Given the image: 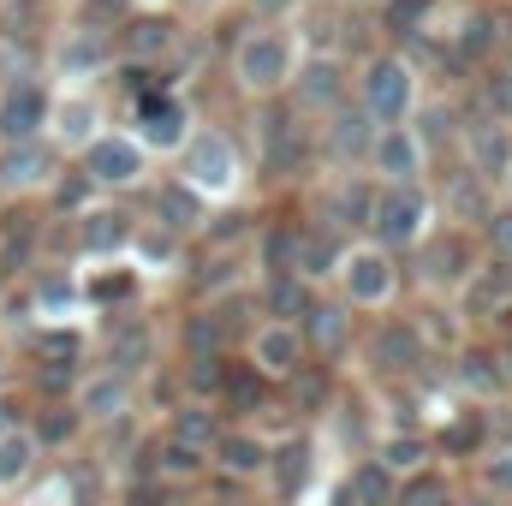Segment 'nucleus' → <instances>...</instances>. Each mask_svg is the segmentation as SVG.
Returning a JSON list of instances; mask_svg holds the SVG:
<instances>
[{
  "label": "nucleus",
  "mask_w": 512,
  "mask_h": 506,
  "mask_svg": "<svg viewBox=\"0 0 512 506\" xmlns=\"http://www.w3.org/2000/svg\"><path fill=\"white\" fill-rule=\"evenodd\" d=\"M84 179L96 185V191H126V185H143V173H149V149L126 137V131H102L90 149H84Z\"/></svg>",
  "instance_id": "nucleus-10"
},
{
  "label": "nucleus",
  "mask_w": 512,
  "mask_h": 506,
  "mask_svg": "<svg viewBox=\"0 0 512 506\" xmlns=\"http://www.w3.org/2000/svg\"><path fill=\"white\" fill-rule=\"evenodd\" d=\"M316 161V126H304L298 108H268L256 114V167L268 179H298Z\"/></svg>",
  "instance_id": "nucleus-6"
},
{
  "label": "nucleus",
  "mask_w": 512,
  "mask_h": 506,
  "mask_svg": "<svg viewBox=\"0 0 512 506\" xmlns=\"http://www.w3.org/2000/svg\"><path fill=\"white\" fill-rule=\"evenodd\" d=\"M435 227H441V209H435L429 185H376L370 245H382L387 256H405V251H417Z\"/></svg>",
  "instance_id": "nucleus-2"
},
{
  "label": "nucleus",
  "mask_w": 512,
  "mask_h": 506,
  "mask_svg": "<svg viewBox=\"0 0 512 506\" xmlns=\"http://www.w3.org/2000/svg\"><path fill=\"white\" fill-rule=\"evenodd\" d=\"M286 90H292V108H298L304 120H328L340 102H352V84H346V72H340L334 60H310V66H298V78H292Z\"/></svg>",
  "instance_id": "nucleus-20"
},
{
  "label": "nucleus",
  "mask_w": 512,
  "mask_h": 506,
  "mask_svg": "<svg viewBox=\"0 0 512 506\" xmlns=\"http://www.w3.org/2000/svg\"><path fill=\"white\" fill-rule=\"evenodd\" d=\"M453 381L471 405H501L512 393L507 370H501V346H459L453 352Z\"/></svg>",
  "instance_id": "nucleus-19"
},
{
  "label": "nucleus",
  "mask_w": 512,
  "mask_h": 506,
  "mask_svg": "<svg viewBox=\"0 0 512 506\" xmlns=\"http://www.w3.org/2000/svg\"><path fill=\"white\" fill-rule=\"evenodd\" d=\"M221 429H227V417H221L209 399H179L173 417H167V435L185 441V447H197V453H209V447L221 441Z\"/></svg>",
  "instance_id": "nucleus-31"
},
{
  "label": "nucleus",
  "mask_w": 512,
  "mask_h": 506,
  "mask_svg": "<svg viewBox=\"0 0 512 506\" xmlns=\"http://www.w3.org/2000/svg\"><path fill=\"white\" fill-rule=\"evenodd\" d=\"M245 364H251L256 376H268L274 387H286V381L310 364L304 334H298L292 322H256L251 340H245Z\"/></svg>",
  "instance_id": "nucleus-13"
},
{
  "label": "nucleus",
  "mask_w": 512,
  "mask_h": 506,
  "mask_svg": "<svg viewBox=\"0 0 512 506\" xmlns=\"http://www.w3.org/2000/svg\"><path fill=\"white\" fill-rule=\"evenodd\" d=\"M358 358L364 370L393 387V381H423V364H429V340L411 316H382L364 340H358Z\"/></svg>",
  "instance_id": "nucleus-5"
},
{
  "label": "nucleus",
  "mask_w": 512,
  "mask_h": 506,
  "mask_svg": "<svg viewBox=\"0 0 512 506\" xmlns=\"http://www.w3.org/2000/svg\"><path fill=\"white\" fill-rule=\"evenodd\" d=\"M459 506H507V501H495V495H483V489H477V495H465Z\"/></svg>",
  "instance_id": "nucleus-50"
},
{
  "label": "nucleus",
  "mask_w": 512,
  "mask_h": 506,
  "mask_svg": "<svg viewBox=\"0 0 512 506\" xmlns=\"http://www.w3.org/2000/svg\"><path fill=\"white\" fill-rule=\"evenodd\" d=\"M274 405V381L256 376L245 358H227V370H221V393H215V411L227 417V423H256V411H268Z\"/></svg>",
  "instance_id": "nucleus-22"
},
{
  "label": "nucleus",
  "mask_w": 512,
  "mask_h": 506,
  "mask_svg": "<svg viewBox=\"0 0 512 506\" xmlns=\"http://www.w3.org/2000/svg\"><path fill=\"white\" fill-rule=\"evenodd\" d=\"M0 197H6V191H0Z\"/></svg>",
  "instance_id": "nucleus-55"
},
{
  "label": "nucleus",
  "mask_w": 512,
  "mask_h": 506,
  "mask_svg": "<svg viewBox=\"0 0 512 506\" xmlns=\"http://www.w3.org/2000/svg\"><path fill=\"white\" fill-rule=\"evenodd\" d=\"M36 441H30V429H12V435H0V489H18L30 471H36Z\"/></svg>",
  "instance_id": "nucleus-40"
},
{
  "label": "nucleus",
  "mask_w": 512,
  "mask_h": 506,
  "mask_svg": "<svg viewBox=\"0 0 512 506\" xmlns=\"http://www.w3.org/2000/svg\"><path fill=\"white\" fill-rule=\"evenodd\" d=\"M340 489H346V501H352V506H393V495H399V477L387 471L376 453H364V459H352V465H346Z\"/></svg>",
  "instance_id": "nucleus-32"
},
{
  "label": "nucleus",
  "mask_w": 512,
  "mask_h": 506,
  "mask_svg": "<svg viewBox=\"0 0 512 506\" xmlns=\"http://www.w3.org/2000/svg\"><path fill=\"white\" fill-rule=\"evenodd\" d=\"M72 405H78V417H84V423H120V417L131 411V376L90 370V376L78 381Z\"/></svg>",
  "instance_id": "nucleus-24"
},
{
  "label": "nucleus",
  "mask_w": 512,
  "mask_h": 506,
  "mask_svg": "<svg viewBox=\"0 0 512 506\" xmlns=\"http://www.w3.org/2000/svg\"><path fill=\"white\" fill-rule=\"evenodd\" d=\"M501 42H507V48H512V18H507V36H501Z\"/></svg>",
  "instance_id": "nucleus-53"
},
{
  "label": "nucleus",
  "mask_w": 512,
  "mask_h": 506,
  "mask_svg": "<svg viewBox=\"0 0 512 506\" xmlns=\"http://www.w3.org/2000/svg\"><path fill=\"white\" fill-rule=\"evenodd\" d=\"M102 66H114V36H108L102 24L66 30V42H60V72H66V78H90V72H102Z\"/></svg>",
  "instance_id": "nucleus-30"
},
{
  "label": "nucleus",
  "mask_w": 512,
  "mask_h": 506,
  "mask_svg": "<svg viewBox=\"0 0 512 506\" xmlns=\"http://www.w3.org/2000/svg\"><path fill=\"white\" fill-rule=\"evenodd\" d=\"M334 286H340L346 310H387L399 298V256H387L370 239H352L334 268Z\"/></svg>",
  "instance_id": "nucleus-7"
},
{
  "label": "nucleus",
  "mask_w": 512,
  "mask_h": 506,
  "mask_svg": "<svg viewBox=\"0 0 512 506\" xmlns=\"http://www.w3.org/2000/svg\"><path fill=\"white\" fill-rule=\"evenodd\" d=\"M131 286H137L131 274H108V280H96V286H90V298H126Z\"/></svg>",
  "instance_id": "nucleus-48"
},
{
  "label": "nucleus",
  "mask_w": 512,
  "mask_h": 506,
  "mask_svg": "<svg viewBox=\"0 0 512 506\" xmlns=\"http://www.w3.org/2000/svg\"><path fill=\"white\" fill-rule=\"evenodd\" d=\"M78 429H84V417H78L72 399L42 405V411L30 417V441H36V447H66V441H78Z\"/></svg>",
  "instance_id": "nucleus-37"
},
{
  "label": "nucleus",
  "mask_w": 512,
  "mask_h": 506,
  "mask_svg": "<svg viewBox=\"0 0 512 506\" xmlns=\"http://www.w3.org/2000/svg\"><path fill=\"white\" fill-rule=\"evenodd\" d=\"M262 483H268V495L286 506L298 501L310 483H316V429H292V435H280L274 447H268V471H262Z\"/></svg>",
  "instance_id": "nucleus-14"
},
{
  "label": "nucleus",
  "mask_w": 512,
  "mask_h": 506,
  "mask_svg": "<svg viewBox=\"0 0 512 506\" xmlns=\"http://www.w3.org/2000/svg\"><path fill=\"white\" fill-rule=\"evenodd\" d=\"M131 215H120V209H84L78 215V251L84 256H114L131 245Z\"/></svg>",
  "instance_id": "nucleus-33"
},
{
  "label": "nucleus",
  "mask_w": 512,
  "mask_h": 506,
  "mask_svg": "<svg viewBox=\"0 0 512 506\" xmlns=\"http://www.w3.org/2000/svg\"><path fill=\"white\" fill-rule=\"evenodd\" d=\"M149 352H155V334L149 322H137L131 310H120V322H108V364L114 376H143L149 370Z\"/></svg>",
  "instance_id": "nucleus-26"
},
{
  "label": "nucleus",
  "mask_w": 512,
  "mask_h": 506,
  "mask_svg": "<svg viewBox=\"0 0 512 506\" xmlns=\"http://www.w3.org/2000/svg\"><path fill=\"white\" fill-rule=\"evenodd\" d=\"M227 506H268V501H256V495H239V501H227Z\"/></svg>",
  "instance_id": "nucleus-52"
},
{
  "label": "nucleus",
  "mask_w": 512,
  "mask_h": 506,
  "mask_svg": "<svg viewBox=\"0 0 512 506\" xmlns=\"http://www.w3.org/2000/svg\"><path fill=\"white\" fill-rule=\"evenodd\" d=\"M256 12H262V18H280V12H286V6H292V0H251Z\"/></svg>",
  "instance_id": "nucleus-49"
},
{
  "label": "nucleus",
  "mask_w": 512,
  "mask_h": 506,
  "mask_svg": "<svg viewBox=\"0 0 512 506\" xmlns=\"http://www.w3.org/2000/svg\"><path fill=\"white\" fill-rule=\"evenodd\" d=\"M352 102L370 114V126H405L411 120V108L423 102L417 96V66L405 60V54H376V60H364V72L352 78Z\"/></svg>",
  "instance_id": "nucleus-3"
},
{
  "label": "nucleus",
  "mask_w": 512,
  "mask_h": 506,
  "mask_svg": "<svg viewBox=\"0 0 512 506\" xmlns=\"http://www.w3.org/2000/svg\"><path fill=\"white\" fill-rule=\"evenodd\" d=\"M48 126H54V143H66V149H90L102 131H96V102H84V96H72V102H54V114H48Z\"/></svg>",
  "instance_id": "nucleus-34"
},
{
  "label": "nucleus",
  "mask_w": 512,
  "mask_h": 506,
  "mask_svg": "<svg viewBox=\"0 0 512 506\" xmlns=\"http://www.w3.org/2000/svg\"><path fill=\"white\" fill-rule=\"evenodd\" d=\"M459 149H465V167L483 179V185H495L501 191V179L512 173V126H501V120H477V126H465V137H459Z\"/></svg>",
  "instance_id": "nucleus-21"
},
{
  "label": "nucleus",
  "mask_w": 512,
  "mask_h": 506,
  "mask_svg": "<svg viewBox=\"0 0 512 506\" xmlns=\"http://www.w3.org/2000/svg\"><path fill=\"white\" fill-rule=\"evenodd\" d=\"M370 453L382 459V465L393 471V477H399V483L435 465V447H429V429H382Z\"/></svg>",
  "instance_id": "nucleus-28"
},
{
  "label": "nucleus",
  "mask_w": 512,
  "mask_h": 506,
  "mask_svg": "<svg viewBox=\"0 0 512 506\" xmlns=\"http://www.w3.org/2000/svg\"><path fill=\"white\" fill-rule=\"evenodd\" d=\"M268 447H274V441H268L256 423H227L221 441L209 447V477H221V483H262Z\"/></svg>",
  "instance_id": "nucleus-15"
},
{
  "label": "nucleus",
  "mask_w": 512,
  "mask_h": 506,
  "mask_svg": "<svg viewBox=\"0 0 512 506\" xmlns=\"http://www.w3.org/2000/svg\"><path fill=\"white\" fill-rule=\"evenodd\" d=\"M370 143H376V126L358 102H340L322 126H316V155L334 161V173H364L370 161Z\"/></svg>",
  "instance_id": "nucleus-11"
},
{
  "label": "nucleus",
  "mask_w": 512,
  "mask_h": 506,
  "mask_svg": "<svg viewBox=\"0 0 512 506\" xmlns=\"http://www.w3.org/2000/svg\"><path fill=\"white\" fill-rule=\"evenodd\" d=\"M286 399L298 405V417H322L328 399H334V387H328V364H304L298 376L286 381Z\"/></svg>",
  "instance_id": "nucleus-39"
},
{
  "label": "nucleus",
  "mask_w": 512,
  "mask_h": 506,
  "mask_svg": "<svg viewBox=\"0 0 512 506\" xmlns=\"http://www.w3.org/2000/svg\"><path fill=\"white\" fill-rule=\"evenodd\" d=\"M48 114H54L48 84L12 78V84L0 90V143H36V137L48 131Z\"/></svg>",
  "instance_id": "nucleus-17"
},
{
  "label": "nucleus",
  "mask_w": 512,
  "mask_h": 506,
  "mask_svg": "<svg viewBox=\"0 0 512 506\" xmlns=\"http://www.w3.org/2000/svg\"><path fill=\"white\" fill-rule=\"evenodd\" d=\"M78 381H84L78 358H42V364H36V393H42L48 405L72 399V393H78Z\"/></svg>",
  "instance_id": "nucleus-41"
},
{
  "label": "nucleus",
  "mask_w": 512,
  "mask_h": 506,
  "mask_svg": "<svg viewBox=\"0 0 512 506\" xmlns=\"http://www.w3.org/2000/svg\"><path fill=\"white\" fill-rule=\"evenodd\" d=\"M256 316H268V322H298L304 310H310V298H316V286H304L298 274H256Z\"/></svg>",
  "instance_id": "nucleus-29"
},
{
  "label": "nucleus",
  "mask_w": 512,
  "mask_h": 506,
  "mask_svg": "<svg viewBox=\"0 0 512 506\" xmlns=\"http://www.w3.org/2000/svg\"><path fill=\"white\" fill-rule=\"evenodd\" d=\"M203 221H209V203H203V197H197V191H191L179 173L155 185V227H161V233L185 239V233H197Z\"/></svg>",
  "instance_id": "nucleus-25"
},
{
  "label": "nucleus",
  "mask_w": 512,
  "mask_h": 506,
  "mask_svg": "<svg viewBox=\"0 0 512 506\" xmlns=\"http://www.w3.org/2000/svg\"><path fill=\"white\" fill-rule=\"evenodd\" d=\"M429 12H435V0H382V30L417 36V30L429 24Z\"/></svg>",
  "instance_id": "nucleus-44"
},
{
  "label": "nucleus",
  "mask_w": 512,
  "mask_h": 506,
  "mask_svg": "<svg viewBox=\"0 0 512 506\" xmlns=\"http://www.w3.org/2000/svg\"><path fill=\"white\" fill-rule=\"evenodd\" d=\"M477 477H483V495L512 506V441H495L483 459H477Z\"/></svg>",
  "instance_id": "nucleus-42"
},
{
  "label": "nucleus",
  "mask_w": 512,
  "mask_h": 506,
  "mask_svg": "<svg viewBox=\"0 0 512 506\" xmlns=\"http://www.w3.org/2000/svg\"><path fill=\"white\" fill-rule=\"evenodd\" d=\"M90 197H96V185L84 179V167H72V173H60V185H54V203H60V209H84Z\"/></svg>",
  "instance_id": "nucleus-47"
},
{
  "label": "nucleus",
  "mask_w": 512,
  "mask_h": 506,
  "mask_svg": "<svg viewBox=\"0 0 512 506\" xmlns=\"http://www.w3.org/2000/svg\"><path fill=\"white\" fill-rule=\"evenodd\" d=\"M483 114L512 126V72H483Z\"/></svg>",
  "instance_id": "nucleus-46"
},
{
  "label": "nucleus",
  "mask_w": 512,
  "mask_h": 506,
  "mask_svg": "<svg viewBox=\"0 0 512 506\" xmlns=\"http://www.w3.org/2000/svg\"><path fill=\"white\" fill-rule=\"evenodd\" d=\"M477 239L465 233V227H435L423 245H417V280L429 286V292H441V298H453V292H465V280L477 274Z\"/></svg>",
  "instance_id": "nucleus-8"
},
{
  "label": "nucleus",
  "mask_w": 512,
  "mask_h": 506,
  "mask_svg": "<svg viewBox=\"0 0 512 506\" xmlns=\"http://www.w3.org/2000/svg\"><path fill=\"white\" fill-rule=\"evenodd\" d=\"M465 495L453 489V477L441 471V465H429V471H417V477H405L399 483V495H393V506H459Z\"/></svg>",
  "instance_id": "nucleus-36"
},
{
  "label": "nucleus",
  "mask_w": 512,
  "mask_h": 506,
  "mask_svg": "<svg viewBox=\"0 0 512 506\" xmlns=\"http://www.w3.org/2000/svg\"><path fill=\"white\" fill-rule=\"evenodd\" d=\"M191 137V114L173 90H149L137 96V143L143 149H161V155H179Z\"/></svg>",
  "instance_id": "nucleus-18"
},
{
  "label": "nucleus",
  "mask_w": 512,
  "mask_h": 506,
  "mask_svg": "<svg viewBox=\"0 0 512 506\" xmlns=\"http://www.w3.org/2000/svg\"><path fill=\"white\" fill-rule=\"evenodd\" d=\"M477 233H483V245H489V256H501V262H512V203H507V197L495 203V215H489V221H483Z\"/></svg>",
  "instance_id": "nucleus-45"
},
{
  "label": "nucleus",
  "mask_w": 512,
  "mask_h": 506,
  "mask_svg": "<svg viewBox=\"0 0 512 506\" xmlns=\"http://www.w3.org/2000/svg\"><path fill=\"white\" fill-rule=\"evenodd\" d=\"M167 48H173V24L155 18V12H149V18H131L126 36H120V54H126V60H143V66H149L155 54H167Z\"/></svg>",
  "instance_id": "nucleus-38"
},
{
  "label": "nucleus",
  "mask_w": 512,
  "mask_h": 506,
  "mask_svg": "<svg viewBox=\"0 0 512 506\" xmlns=\"http://www.w3.org/2000/svg\"><path fill=\"white\" fill-rule=\"evenodd\" d=\"M405 126L417 131V143L429 149V161H435V149H447V143H459V137H465V126L453 120V108H447V102H417Z\"/></svg>",
  "instance_id": "nucleus-35"
},
{
  "label": "nucleus",
  "mask_w": 512,
  "mask_h": 506,
  "mask_svg": "<svg viewBox=\"0 0 512 506\" xmlns=\"http://www.w3.org/2000/svg\"><path fill=\"white\" fill-rule=\"evenodd\" d=\"M364 173H370L376 185H423V179H429V149L417 143L411 126H382L376 143H370Z\"/></svg>",
  "instance_id": "nucleus-12"
},
{
  "label": "nucleus",
  "mask_w": 512,
  "mask_h": 506,
  "mask_svg": "<svg viewBox=\"0 0 512 506\" xmlns=\"http://www.w3.org/2000/svg\"><path fill=\"white\" fill-rule=\"evenodd\" d=\"M54 179V143H6L0 149V191H36Z\"/></svg>",
  "instance_id": "nucleus-27"
},
{
  "label": "nucleus",
  "mask_w": 512,
  "mask_h": 506,
  "mask_svg": "<svg viewBox=\"0 0 512 506\" xmlns=\"http://www.w3.org/2000/svg\"><path fill=\"white\" fill-rule=\"evenodd\" d=\"M376 6H382V0H376Z\"/></svg>",
  "instance_id": "nucleus-56"
},
{
  "label": "nucleus",
  "mask_w": 512,
  "mask_h": 506,
  "mask_svg": "<svg viewBox=\"0 0 512 506\" xmlns=\"http://www.w3.org/2000/svg\"><path fill=\"white\" fill-rule=\"evenodd\" d=\"M495 48H501V30H495V18H489V12H477V18H465V24H459V54H465V60H477V66H483Z\"/></svg>",
  "instance_id": "nucleus-43"
},
{
  "label": "nucleus",
  "mask_w": 512,
  "mask_h": 506,
  "mask_svg": "<svg viewBox=\"0 0 512 506\" xmlns=\"http://www.w3.org/2000/svg\"><path fill=\"white\" fill-rule=\"evenodd\" d=\"M179 179H185L203 203H209V197H233V191L245 185V155H239V143L221 126H197L185 137V149H179Z\"/></svg>",
  "instance_id": "nucleus-4"
},
{
  "label": "nucleus",
  "mask_w": 512,
  "mask_h": 506,
  "mask_svg": "<svg viewBox=\"0 0 512 506\" xmlns=\"http://www.w3.org/2000/svg\"><path fill=\"white\" fill-rule=\"evenodd\" d=\"M298 66H304V54H298V36L286 24H256V30L239 36V48H233V78H239V90L256 96V102L280 96L298 78Z\"/></svg>",
  "instance_id": "nucleus-1"
},
{
  "label": "nucleus",
  "mask_w": 512,
  "mask_h": 506,
  "mask_svg": "<svg viewBox=\"0 0 512 506\" xmlns=\"http://www.w3.org/2000/svg\"><path fill=\"white\" fill-rule=\"evenodd\" d=\"M352 239H340V233H328V227H316V221H304L298 227V251H292V274L304 280V286H328L334 280V268H340V256H346Z\"/></svg>",
  "instance_id": "nucleus-23"
},
{
  "label": "nucleus",
  "mask_w": 512,
  "mask_h": 506,
  "mask_svg": "<svg viewBox=\"0 0 512 506\" xmlns=\"http://www.w3.org/2000/svg\"><path fill=\"white\" fill-rule=\"evenodd\" d=\"M298 334H304V352H310V364H334V358H352L358 352V316L340 304V298H310V310L292 322Z\"/></svg>",
  "instance_id": "nucleus-9"
},
{
  "label": "nucleus",
  "mask_w": 512,
  "mask_h": 506,
  "mask_svg": "<svg viewBox=\"0 0 512 506\" xmlns=\"http://www.w3.org/2000/svg\"><path fill=\"white\" fill-rule=\"evenodd\" d=\"M435 459H453V465H471L495 447V405H459L447 411V423L429 435Z\"/></svg>",
  "instance_id": "nucleus-16"
},
{
  "label": "nucleus",
  "mask_w": 512,
  "mask_h": 506,
  "mask_svg": "<svg viewBox=\"0 0 512 506\" xmlns=\"http://www.w3.org/2000/svg\"><path fill=\"white\" fill-rule=\"evenodd\" d=\"M137 6H161V0H137Z\"/></svg>",
  "instance_id": "nucleus-54"
},
{
  "label": "nucleus",
  "mask_w": 512,
  "mask_h": 506,
  "mask_svg": "<svg viewBox=\"0 0 512 506\" xmlns=\"http://www.w3.org/2000/svg\"><path fill=\"white\" fill-rule=\"evenodd\" d=\"M495 346H501V370H507V381H512V334L507 340H495Z\"/></svg>",
  "instance_id": "nucleus-51"
}]
</instances>
